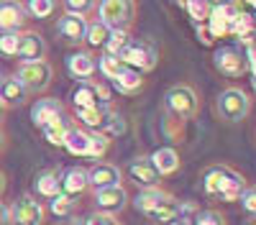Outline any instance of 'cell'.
I'll use <instances>...</instances> for the list:
<instances>
[{
	"label": "cell",
	"mask_w": 256,
	"mask_h": 225,
	"mask_svg": "<svg viewBox=\"0 0 256 225\" xmlns=\"http://www.w3.org/2000/svg\"><path fill=\"white\" fill-rule=\"evenodd\" d=\"M108 149H110V136H105V133H90V149H88V156L90 159L102 161V156L108 154Z\"/></svg>",
	"instance_id": "obj_32"
},
{
	"label": "cell",
	"mask_w": 256,
	"mask_h": 225,
	"mask_svg": "<svg viewBox=\"0 0 256 225\" xmlns=\"http://www.w3.org/2000/svg\"><path fill=\"white\" fill-rule=\"evenodd\" d=\"M126 174H128V179H131L138 190H152V187H159V184H162V177L154 172L148 156H136L134 161H128Z\"/></svg>",
	"instance_id": "obj_13"
},
{
	"label": "cell",
	"mask_w": 256,
	"mask_h": 225,
	"mask_svg": "<svg viewBox=\"0 0 256 225\" xmlns=\"http://www.w3.org/2000/svg\"><path fill=\"white\" fill-rule=\"evenodd\" d=\"M64 225H77V223H64Z\"/></svg>",
	"instance_id": "obj_44"
},
{
	"label": "cell",
	"mask_w": 256,
	"mask_h": 225,
	"mask_svg": "<svg viewBox=\"0 0 256 225\" xmlns=\"http://www.w3.org/2000/svg\"><path fill=\"white\" fill-rule=\"evenodd\" d=\"M59 177H62V169H44L38 172L36 179H34V197L36 200H54L56 195H62V184H59Z\"/></svg>",
	"instance_id": "obj_19"
},
{
	"label": "cell",
	"mask_w": 256,
	"mask_h": 225,
	"mask_svg": "<svg viewBox=\"0 0 256 225\" xmlns=\"http://www.w3.org/2000/svg\"><path fill=\"white\" fill-rule=\"evenodd\" d=\"M3 123H6V108L0 105V128H3Z\"/></svg>",
	"instance_id": "obj_43"
},
{
	"label": "cell",
	"mask_w": 256,
	"mask_h": 225,
	"mask_svg": "<svg viewBox=\"0 0 256 225\" xmlns=\"http://www.w3.org/2000/svg\"><path fill=\"white\" fill-rule=\"evenodd\" d=\"M138 5L134 0H102L98 3V20L108 31H131Z\"/></svg>",
	"instance_id": "obj_4"
},
{
	"label": "cell",
	"mask_w": 256,
	"mask_h": 225,
	"mask_svg": "<svg viewBox=\"0 0 256 225\" xmlns=\"http://www.w3.org/2000/svg\"><path fill=\"white\" fill-rule=\"evenodd\" d=\"M74 208H77V202H74L72 197H67V195H56L54 200H49L46 213H52L54 218H70V215L74 213Z\"/></svg>",
	"instance_id": "obj_31"
},
{
	"label": "cell",
	"mask_w": 256,
	"mask_h": 225,
	"mask_svg": "<svg viewBox=\"0 0 256 225\" xmlns=\"http://www.w3.org/2000/svg\"><path fill=\"white\" fill-rule=\"evenodd\" d=\"M184 8H187V13H190V18H195L198 23L202 26L205 20H208V15H210V3H184Z\"/></svg>",
	"instance_id": "obj_37"
},
{
	"label": "cell",
	"mask_w": 256,
	"mask_h": 225,
	"mask_svg": "<svg viewBox=\"0 0 256 225\" xmlns=\"http://www.w3.org/2000/svg\"><path fill=\"white\" fill-rule=\"evenodd\" d=\"M84 31H88V20H82V18L64 13L56 20V36H59L62 44H67V46H80L84 41Z\"/></svg>",
	"instance_id": "obj_17"
},
{
	"label": "cell",
	"mask_w": 256,
	"mask_h": 225,
	"mask_svg": "<svg viewBox=\"0 0 256 225\" xmlns=\"http://www.w3.org/2000/svg\"><path fill=\"white\" fill-rule=\"evenodd\" d=\"M74 126V120L64 113L62 118H56V120H52L46 128H41V133H44V138H46V143H52V146H62L64 143V138H67V133H70V128Z\"/></svg>",
	"instance_id": "obj_24"
},
{
	"label": "cell",
	"mask_w": 256,
	"mask_h": 225,
	"mask_svg": "<svg viewBox=\"0 0 256 225\" xmlns=\"http://www.w3.org/2000/svg\"><path fill=\"white\" fill-rule=\"evenodd\" d=\"M128 202H131V195L123 184L118 187H105V190H92V213H102V215H120Z\"/></svg>",
	"instance_id": "obj_8"
},
{
	"label": "cell",
	"mask_w": 256,
	"mask_h": 225,
	"mask_svg": "<svg viewBox=\"0 0 256 225\" xmlns=\"http://www.w3.org/2000/svg\"><path fill=\"white\" fill-rule=\"evenodd\" d=\"M59 184H62V195H67V197H80L90 190V184H88V169L84 167H70V169H64L62 177H59Z\"/></svg>",
	"instance_id": "obj_20"
},
{
	"label": "cell",
	"mask_w": 256,
	"mask_h": 225,
	"mask_svg": "<svg viewBox=\"0 0 256 225\" xmlns=\"http://www.w3.org/2000/svg\"><path fill=\"white\" fill-rule=\"evenodd\" d=\"M238 200H241V205H244V210L254 218V213H256V190H254V184H248Z\"/></svg>",
	"instance_id": "obj_39"
},
{
	"label": "cell",
	"mask_w": 256,
	"mask_h": 225,
	"mask_svg": "<svg viewBox=\"0 0 256 225\" xmlns=\"http://www.w3.org/2000/svg\"><path fill=\"white\" fill-rule=\"evenodd\" d=\"M82 225H126V223H120V218H116V215H102V213H90L88 218L82 220Z\"/></svg>",
	"instance_id": "obj_38"
},
{
	"label": "cell",
	"mask_w": 256,
	"mask_h": 225,
	"mask_svg": "<svg viewBox=\"0 0 256 225\" xmlns=\"http://www.w3.org/2000/svg\"><path fill=\"white\" fill-rule=\"evenodd\" d=\"M6 146H8V138H6V131L0 128V156H3V151H6Z\"/></svg>",
	"instance_id": "obj_42"
},
{
	"label": "cell",
	"mask_w": 256,
	"mask_h": 225,
	"mask_svg": "<svg viewBox=\"0 0 256 225\" xmlns=\"http://www.w3.org/2000/svg\"><path fill=\"white\" fill-rule=\"evenodd\" d=\"M18 44H20V33H0V56L16 59L18 56Z\"/></svg>",
	"instance_id": "obj_35"
},
{
	"label": "cell",
	"mask_w": 256,
	"mask_h": 225,
	"mask_svg": "<svg viewBox=\"0 0 256 225\" xmlns=\"http://www.w3.org/2000/svg\"><path fill=\"white\" fill-rule=\"evenodd\" d=\"M195 225H228V218L220 210H202Z\"/></svg>",
	"instance_id": "obj_36"
},
{
	"label": "cell",
	"mask_w": 256,
	"mask_h": 225,
	"mask_svg": "<svg viewBox=\"0 0 256 225\" xmlns=\"http://www.w3.org/2000/svg\"><path fill=\"white\" fill-rule=\"evenodd\" d=\"M110 85H113L120 95H138V92L146 87V79H144L141 72H136V69H131V67H123V69L116 74V79L110 82Z\"/></svg>",
	"instance_id": "obj_22"
},
{
	"label": "cell",
	"mask_w": 256,
	"mask_h": 225,
	"mask_svg": "<svg viewBox=\"0 0 256 225\" xmlns=\"http://www.w3.org/2000/svg\"><path fill=\"white\" fill-rule=\"evenodd\" d=\"M177 213H180V200L169 192V195L156 205V208H154L152 213H146L144 218H146L148 223H154V225H169V223L177 218Z\"/></svg>",
	"instance_id": "obj_23"
},
{
	"label": "cell",
	"mask_w": 256,
	"mask_h": 225,
	"mask_svg": "<svg viewBox=\"0 0 256 225\" xmlns=\"http://www.w3.org/2000/svg\"><path fill=\"white\" fill-rule=\"evenodd\" d=\"M67 72L80 79V82H90L98 72V59L92 51H72L67 56Z\"/></svg>",
	"instance_id": "obj_18"
},
{
	"label": "cell",
	"mask_w": 256,
	"mask_h": 225,
	"mask_svg": "<svg viewBox=\"0 0 256 225\" xmlns=\"http://www.w3.org/2000/svg\"><path fill=\"white\" fill-rule=\"evenodd\" d=\"M156 61H159V51L156 46L152 44V41H144V38H134L131 44H128V49L120 54V64L123 67H131L141 74L146 72H152L156 67Z\"/></svg>",
	"instance_id": "obj_7"
},
{
	"label": "cell",
	"mask_w": 256,
	"mask_h": 225,
	"mask_svg": "<svg viewBox=\"0 0 256 225\" xmlns=\"http://www.w3.org/2000/svg\"><path fill=\"white\" fill-rule=\"evenodd\" d=\"M6 190H8V174H6L3 169H0V197L6 195Z\"/></svg>",
	"instance_id": "obj_40"
},
{
	"label": "cell",
	"mask_w": 256,
	"mask_h": 225,
	"mask_svg": "<svg viewBox=\"0 0 256 225\" xmlns=\"http://www.w3.org/2000/svg\"><path fill=\"white\" fill-rule=\"evenodd\" d=\"M31 100V95L26 92V87L13 77V74H0V105L6 110L8 108H20Z\"/></svg>",
	"instance_id": "obj_15"
},
{
	"label": "cell",
	"mask_w": 256,
	"mask_h": 225,
	"mask_svg": "<svg viewBox=\"0 0 256 225\" xmlns=\"http://www.w3.org/2000/svg\"><path fill=\"white\" fill-rule=\"evenodd\" d=\"M212 67H216L223 77L228 79H238L248 72V64H246V56L241 49L236 46H223L212 54Z\"/></svg>",
	"instance_id": "obj_10"
},
{
	"label": "cell",
	"mask_w": 256,
	"mask_h": 225,
	"mask_svg": "<svg viewBox=\"0 0 256 225\" xmlns=\"http://www.w3.org/2000/svg\"><path fill=\"white\" fill-rule=\"evenodd\" d=\"M0 225H8V205L0 202Z\"/></svg>",
	"instance_id": "obj_41"
},
{
	"label": "cell",
	"mask_w": 256,
	"mask_h": 225,
	"mask_svg": "<svg viewBox=\"0 0 256 225\" xmlns=\"http://www.w3.org/2000/svg\"><path fill=\"white\" fill-rule=\"evenodd\" d=\"M169 192L166 190H162V187H152V190H138V195L134 197V205H136V210L141 213V215H146V213H152L156 205L166 197Z\"/></svg>",
	"instance_id": "obj_26"
},
{
	"label": "cell",
	"mask_w": 256,
	"mask_h": 225,
	"mask_svg": "<svg viewBox=\"0 0 256 225\" xmlns=\"http://www.w3.org/2000/svg\"><path fill=\"white\" fill-rule=\"evenodd\" d=\"M246 187L248 182L244 179V174L226 167V164L208 167L202 174V195L212 202H238Z\"/></svg>",
	"instance_id": "obj_1"
},
{
	"label": "cell",
	"mask_w": 256,
	"mask_h": 225,
	"mask_svg": "<svg viewBox=\"0 0 256 225\" xmlns=\"http://www.w3.org/2000/svg\"><path fill=\"white\" fill-rule=\"evenodd\" d=\"M28 15L24 10V3L16 0H3L0 3V33H20L26 31Z\"/></svg>",
	"instance_id": "obj_14"
},
{
	"label": "cell",
	"mask_w": 256,
	"mask_h": 225,
	"mask_svg": "<svg viewBox=\"0 0 256 225\" xmlns=\"http://www.w3.org/2000/svg\"><path fill=\"white\" fill-rule=\"evenodd\" d=\"M59 8L67 15L82 18V20H88V23H90L92 15H98V3L95 0H64V3H59Z\"/></svg>",
	"instance_id": "obj_27"
},
{
	"label": "cell",
	"mask_w": 256,
	"mask_h": 225,
	"mask_svg": "<svg viewBox=\"0 0 256 225\" xmlns=\"http://www.w3.org/2000/svg\"><path fill=\"white\" fill-rule=\"evenodd\" d=\"M62 146L67 149L72 156H88V149H90V131H84V128H80V126H72Z\"/></svg>",
	"instance_id": "obj_25"
},
{
	"label": "cell",
	"mask_w": 256,
	"mask_h": 225,
	"mask_svg": "<svg viewBox=\"0 0 256 225\" xmlns=\"http://www.w3.org/2000/svg\"><path fill=\"white\" fill-rule=\"evenodd\" d=\"M131 31H110V36H108V41H105V54L108 56H116V59H120V54L128 49V44H131Z\"/></svg>",
	"instance_id": "obj_28"
},
{
	"label": "cell",
	"mask_w": 256,
	"mask_h": 225,
	"mask_svg": "<svg viewBox=\"0 0 256 225\" xmlns=\"http://www.w3.org/2000/svg\"><path fill=\"white\" fill-rule=\"evenodd\" d=\"M164 113L169 118H174L180 123L184 120H195L200 115V95L192 85H172L164 92Z\"/></svg>",
	"instance_id": "obj_2"
},
{
	"label": "cell",
	"mask_w": 256,
	"mask_h": 225,
	"mask_svg": "<svg viewBox=\"0 0 256 225\" xmlns=\"http://www.w3.org/2000/svg\"><path fill=\"white\" fill-rule=\"evenodd\" d=\"M46 223V205L36 200L31 192H24L20 197L8 205V225H44Z\"/></svg>",
	"instance_id": "obj_6"
},
{
	"label": "cell",
	"mask_w": 256,
	"mask_h": 225,
	"mask_svg": "<svg viewBox=\"0 0 256 225\" xmlns=\"http://www.w3.org/2000/svg\"><path fill=\"white\" fill-rule=\"evenodd\" d=\"M46 54H49L46 38L38 31L34 28L20 31V44H18V56H16L18 61H44Z\"/></svg>",
	"instance_id": "obj_12"
},
{
	"label": "cell",
	"mask_w": 256,
	"mask_h": 225,
	"mask_svg": "<svg viewBox=\"0 0 256 225\" xmlns=\"http://www.w3.org/2000/svg\"><path fill=\"white\" fill-rule=\"evenodd\" d=\"M59 8V3H54V0H31V3H24V10L28 18H52L54 10Z\"/></svg>",
	"instance_id": "obj_30"
},
{
	"label": "cell",
	"mask_w": 256,
	"mask_h": 225,
	"mask_svg": "<svg viewBox=\"0 0 256 225\" xmlns=\"http://www.w3.org/2000/svg\"><path fill=\"white\" fill-rule=\"evenodd\" d=\"M110 102V92L102 82H80L72 90V105L74 110H84V108H98V105H108Z\"/></svg>",
	"instance_id": "obj_9"
},
{
	"label": "cell",
	"mask_w": 256,
	"mask_h": 225,
	"mask_svg": "<svg viewBox=\"0 0 256 225\" xmlns=\"http://www.w3.org/2000/svg\"><path fill=\"white\" fill-rule=\"evenodd\" d=\"M148 161H152V167L159 177H172L177 169H180V151L172 149V146H159L152 156H148Z\"/></svg>",
	"instance_id": "obj_21"
},
{
	"label": "cell",
	"mask_w": 256,
	"mask_h": 225,
	"mask_svg": "<svg viewBox=\"0 0 256 225\" xmlns=\"http://www.w3.org/2000/svg\"><path fill=\"white\" fill-rule=\"evenodd\" d=\"M198 215H200V208L195 202H180V213L169 225H195Z\"/></svg>",
	"instance_id": "obj_34"
},
{
	"label": "cell",
	"mask_w": 256,
	"mask_h": 225,
	"mask_svg": "<svg viewBox=\"0 0 256 225\" xmlns=\"http://www.w3.org/2000/svg\"><path fill=\"white\" fill-rule=\"evenodd\" d=\"M251 95L244 90V87H236V85H230L226 90L218 92L216 97V115L228 123V126H236V123L246 120L248 113H251Z\"/></svg>",
	"instance_id": "obj_3"
},
{
	"label": "cell",
	"mask_w": 256,
	"mask_h": 225,
	"mask_svg": "<svg viewBox=\"0 0 256 225\" xmlns=\"http://www.w3.org/2000/svg\"><path fill=\"white\" fill-rule=\"evenodd\" d=\"M110 31L105 28L100 20H90L88 23V31H84V41L82 44H88V49H102L105 41H108Z\"/></svg>",
	"instance_id": "obj_29"
},
{
	"label": "cell",
	"mask_w": 256,
	"mask_h": 225,
	"mask_svg": "<svg viewBox=\"0 0 256 225\" xmlns=\"http://www.w3.org/2000/svg\"><path fill=\"white\" fill-rule=\"evenodd\" d=\"M123 69V64H120V59H116V56H108V54H102V56H98V72H100V77L102 79H116V74Z\"/></svg>",
	"instance_id": "obj_33"
},
{
	"label": "cell",
	"mask_w": 256,
	"mask_h": 225,
	"mask_svg": "<svg viewBox=\"0 0 256 225\" xmlns=\"http://www.w3.org/2000/svg\"><path fill=\"white\" fill-rule=\"evenodd\" d=\"M64 115V102L56 97H38L31 105V120L36 128H46L52 120Z\"/></svg>",
	"instance_id": "obj_16"
},
{
	"label": "cell",
	"mask_w": 256,
	"mask_h": 225,
	"mask_svg": "<svg viewBox=\"0 0 256 225\" xmlns=\"http://www.w3.org/2000/svg\"><path fill=\"white\" fill-rule=\"evenodd\" d=\"M13 77L26 87L28 95H41L52 87L54 82V67L52 61H18Z\"/></svg>",
	"instance_id": "obj_5"
},
{
	"label": "cell",
	"mask_w": 256,
	"mask_h": 225,
	"mask_svg": "<svg viewBox=\"0 0 256 225\" xmlns=\"http://www.w3.org/2000/svg\"><path fill=\"white\" fill-rule=\"evenodd\" d=\"M88 184L92 190L118 187V184H123V169L113 161H95L88 169Z\"/></svg>",
	"instance_id": "obj_11"
}]
</instances>
